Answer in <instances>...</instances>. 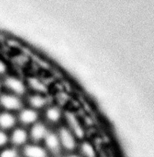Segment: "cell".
Returning a JSON list of instances; mask_svg holds the SVG:
<instances>
[{"instance_id":"cell-11","label":"cell","mask_w":154,"mask_h":157,"mask_svg":"<svg viewBox=\"0 0 154 157\" xmlns=\"http://www.w3.org/2000/svg\"><path fill=\"white\" fill-rule=\"evenodd\" d=\"M20 155L23 157H50L51 155L42 143L28 142L20 149Z\"/></svg>"},{"instance_id":"cell-2","label":"cell","mask_w":154,"mask_h":157,"mask_svg":"<svg viewBox=\"0 0 154 157\" xmlns=\"http://www.w3.org/2000/svg\"><path fill=\"white\" fill-rule=\"evenodd\" d=\"M63 124L69 128L78 140L87 138V130L80 117L71 109H64Z\"/></svg>"},{"instance_id":"cell-1","label":"cell","mask_w":154,"mask_h":157,"mask_svg":"<svg viewBox=\"0 0 154 157\" xmlns=\"http://www.w3.org/2000/svg\"><path fill=\"white\" fill-rule=\"evenodd\" d=\"M2 81L4 90L10 93L17 95L24 98L25 95L29 92L25 82V75L19 74L14 70H12L9 74L3 77Z\"/></svg>"},{"instance_id":"cell-10","label":"cell","mask_w":154,"mask_h":157,"mask_svg":"<svg viewBox=\"0 0 154 157\" xmlns=\"http://www.w3.org/2000/svg\"><path fill=\"white\" fill-rule=\"evenodd\" d=\"M50 129L51 127L47 123H45L43 120H39L28 128L30 141L34 143H42Z\"/></svg>"},{"instance_id":"cell-5","label":"cell","mask_w":154,"mask_h":157,"mask_svg":"<svg viewBox=\"0 0 154 157\" xmlns=\"http://www.w3.org/2000/svg\"><path fill=\"white\" fill-rule=\"evenodd\" d=\"M25 106L24 98L3 90L0 93V110L17 113Z\"/></svg>"},{"instance_id":"cell-8","label":"cell","mask_w":154,"mask_h":157,"mask_svg":"<svg viewBox=\"0 0 154 157\" xmlns=\"http://www.w3.org/2000/svg\"><path fill=\"white\" fill-rule=\"evenodd\" d=\"M9 138L10 145L19 148V150L28 142H30L28 129L19 125L14 127L11 132H9Z\"/></svg>"},{"instance_id":"cell-17","label":"cell","mask_w":154,"mask_h":157,"mask_svg":"<svg viewBox=\"0 0 154 157\" xmlns=\"http://www.w3.org/2000/svg\"><path fill=\"white\" fill-rule=\"evenodd\" d=\"M10 145L9 132L0 129V149Z\"/></svg>"},{"instance_id":"cell-18","label":"cell","mask_w":154,"mask_h":157,"mask_svg":"<svg viewBox=\"0 0 154 157\" xmlns=\"http://www.w3.org/2000/svg\"><path fill=\"white\" fill-rule=\"evenodd\" d=\"M60 157H81V156L80 155L75 151V152H71V153H63Z\"/></svg>"},{"instance_id":"cell-12","label":"cell","mask_w":154,"mask_h":157,"mask_svg":"<svg viewBox=\"0 0 154 157\" xmlns=\"http://www.w3.org/2000/svg\"><path fill=\"white\" fill-rule=\"evenodd\" d=\"M76 152L81 157H99L98 149L96 146L88 137L79 140Z\"/></svg>"},{"instance_id":"cell-16","label":"cell","mask_w":154,"mask_h":157,"mask_svg":"<svg viewBox=\"0 0 154 157\" xmlns=\"http://www.w3.org/2000/svg\"><path fill=\"white\" fill-rule=\"evenodd\" d=\"M20 150L19 148L8 145L6 147L0 149V157H19Z\"/></svg>"},{"instance_id":"cell-3","label":"cell","mask_w":154,"mask_h":157,"mask_svg":"<svg viewBox=\"0 0 154 157\" xmlns=\"http://www.w3.org/2000/svg\"><path fill=\"white\" fill-rule=\"evenodd\" d=\"M54 129H55L56 133H57L59 140H60L62 154L75 152L77 149L79 140L75 137L73 132L65 126L63 123L55 127Z\"/></svg>"},{"instance_id":"cell-7","label":"cell","mask_w":154,"mask_h":157,"mask_svg":"<svg viewBox=\"0 0 154 157\" xmlns=\"http://www.w3.org/2000/svg\"><path fill=\"white\" fill-rule=\"evenodd\" d=\"M18 125L29 128L39 120H41V113L35 111L28 106H24L16 113Z\"/></svg>"},{"instance_id":"cell-6","label":"cell","mask_w":154,"mask_h":157,"mask_svg":"<svg viewBox=\"0 0 154 157\" xmlns=\"http://www.w3.org/2000/svg\"><path fill=\"white\" fill-rule=\"evenodd\" d=\"M25 106H28L41 113L44 109L53 102L50 98L49 94L39 93V92H28L24 98Z\"/></svg>"},{"instance_id":"cell-15","label":"cell","mask_w":154,"mask_h":157,"mask_svg":"<svg viewBox=\"0 0 154 157\" xmlns=\"http://www.w3.org/2000/svg\"><path fill=\"white\" fill-rule=\"evenodd\" d=\"M13 70L10 61L6 57H4L0 55V78L5 77Z\"/></svg>"},{"instance_id":"cell-9","label":"cell","mask_w":154,"mask_h":157,"mask_svg":"<svg viewBox=\"0 0 154 157\" xmlns=\"http://www.w3.org/2000/svg\"><path fill=\"white\" fill-rule=\"evenodd\" d=\"M42 145L46 147L51 156L60 157L62 155V147L54 128L50 129L42 141Z\"/></svg>"},{"instance_id":"cell-13","label":"cell","mask_w":154,"mask_h":157,"mask_svg":"<svg viewBox=\"0 0 154 157\" xmlns=\"http://www.w3.org/2000/svg\"><path fill=\"white\" fill-rule=\"evenodd\" d=\"M18 126L16 113L0 110V129L6 132H11Z\"/></svg>"},{"instance_id":"cell-4","label":"cell","mask_w":154,"mask_h":157,"mask_svg":"<svg viewBox=\"0 0 154 157\" xmlns=\"http://www.w3.org/2000/svg\"><path fill=\"white\" fill-rule=\"evenodd\" d=\"M64 109L56 102H52L41 112V120L51 128H55L63 123Z\"/></svg>"},{"instance_id":"cell-14","label":"cell","mask_w":154,"mask_h":157,"mask_svg":"<svg viewBox=\"0 0 154 157\" xmlns=\"http://www.w3.org/2000/svg\"><path fill=\"white\" fill-rule=\"evenodd\" d=\"M25 80L29 92H39V93L49 94L47 89V85L44 83L43 81L35 77L34 75H25Z\"/></svg>"},{"instance_id":"cell-20","label":"cell","mask_w":154,"mask_h":157,"mask_svg":"<svg viewBox=\"0 0 154 157\" xmlns=\"http://www.w3.org/2000/svg\"><path fill=\"white\" fill-rule=\"evenodd\" d=\"M19 157H23V156H22V155H20V156H19Z\"/></svg>"},{"instance_id":"cell-19","label":"cell","mask_w":154,"mask_h":157,"mask_svg":"<svg viewBox=\"0 0 154 157\" xmlns=\"http://www.w3.org/2000/svg\"><path fill=\"white\" fill-rule=\"evenodd\" d=\"M4 90V87H3V81L2 78H0V93Z\"/></svg>"},{"instance_id":"cell-21","label":"cell","mask_w":154,"mask_h":157,"mask_svg":"<svg viewBox=\"0 0 154 157\" xmlns=\"http://www.w3.org/2000/svg\"><path fill=\"white\" fill-rule=\"evenodd\" d=\"M50 157H56V156H50Z\"/></svg>"}]
</instances>
